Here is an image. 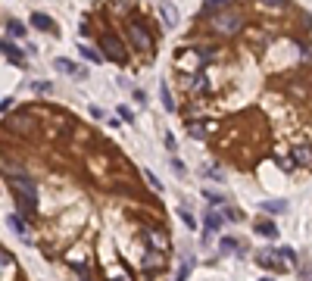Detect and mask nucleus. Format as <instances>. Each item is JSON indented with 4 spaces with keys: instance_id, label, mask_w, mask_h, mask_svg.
Here are the masks:
<instances>
[{
    "instance_id": "7ed1b4c3",
    "label": "nucleus",
    "mask_w": 312,
    "mask_h": 281,
    "mask_svg": "<svg viewBox=\"0 0 312 281\" xmlns=\"http://www.w3.org/2000/svg\"><path fill=\"white\" fill-rule=\"evenodd\" d=\"M97 50L103 53V60L116 63V66H128V56H131V50H128V44H125V37H122L116 28L97 34Z\"/></svg>"
},
{
    "instance_id": "b1692460",
    "label": "nucleus",
    "mask_w": 312,
    "mask_h": 281,
    "mask_svg": "<svg viewBox=\"0 0 312 281\" xmlns=\"http://www.w3.org/2000/svg\"><path fill=\"white\" fill-rule=\"evenodd\" d=\"M231 4H234V0H206L203 10H206V13H218V10H228Z\"/></svg>"
},
{
    "instance_id": "f8f14e48",
    "label": "nucleus",
    "mask_w": 312,
    "mask_h": 281,
    "mask_svg": "<svg viewBox=\"0 0 312 281\" xmlns=\"http://www.w3.org/2000/svg\"><path fill=\"white\" fill-rule=\"evenodd\" d=\"M28 25H31L34 31H44V34H57V22H53V19H50L47 13H31Z\"/></svg>"
},
{
    "instance_id": "4c0bfd02",
    "label": "nucleus",
    "mask_w": 312,
    "mask_h": 281,
    "mask_svg": "<svg viewBox=\"0 0 312 281\" xmlns=\"http://www.w3.org/2000/svg\"><path fill=\"white\" fill-rule=\"evenodd\" d=\"M34 91H38V94H47V91H50V82H34Z\"/></svg>"
},
{
    "instance_id": "1a4fd4ad",
    "label": "nucleus",
    "mask_w": 312,
    "mask_h": 281,
    "mask_svg": "<svg viewBox=\"0 0 312 281\" xmlns=\"http://www.w3.org/2000/svg\"><path fill=\"white\" fill-rule=\"evenodd\" d=\"M212 122L209 119H194V122H185V131H188V135L194 138V141H206L209 135H212Z\"/></svg>"
},
{
    "instance_id": "f3484780",
    "label": "nucleus",
    "mask_w": 312,
    "mask_h": 281,
    "mask_svg": "<svg viewBox=\"0 0 312 281\" xmlns=\"http://www.w3.org/2000/svg\"><path fill=\"white\" fill-rule=\"evenodd\" d=\"M53 66H57V72H63V75H72V78H84V69H78L75 63H72V60H63V56H60V60L57 63H53Z\"/></svg>"
},
{
    "instance_id": "f257e3e1",
    "label": "nucleus",
    "mask_w": 312,
    "mask_h": 281,
    "mask_svg": "<svg viewBox=\"0 0 312 281\" xmlns=\"http://www.w3.org/2000/svg\"><path fill=\"white\" fill-rule=\"evenodd\" d=\"M7 184L13 187V197H16V206H19V216L25 219H34L38 213V181H34L19 163H4L0 166Z\"/></svg>"
},
{
    "instance_id": "aec40b11",
    "label": "nucleus",
    "mask_w": 312,
    "mask_h": 281,
    "mask_svg": "<svg viewBox=\"0 0 312 281\" xmlns=\"http://www.w3.org/2000/svg\"><path fill=\"white\" fill-rule=\"evenodd\" d=\"M159 100H162V106H166L169 112H175V97H172V91H169V85H166V82L159 85Z\"/></svg>"
},
{
    "instance_id": "6e6552de",
    "label": "nucleus",
    "mask_w": 312,
    "mask_h": 281,
    "mask_svg": "<svg viewBox=\"0 0 312 281\" xmlns=\"http://www.w3.org/2000/svg\"><path fill=\"white\" fill-rule=\"evenodd\" d=\"M290 156H293V163H297V166L309 169V166H312V141H293Z\"/></svg>"
},
{
    "instance_id": "a878e982",
    "label": "nucleus",
    "mask_w": 312,
    "mask_h": 281,
    "mask_svg": "<svg viewBox=\"0 0 312 281\" xmlns=\"http://www.w3.org/2000/svg\"><path fill=\"white\" fill-rule=\"evenodd\" d=\"M300 60L303 66H312V41H300Z\"/></svg>"
},
{
    "instance_id": "ddd939ff",
    "label": "nucleus",
    "mask_w": 312,
    "mask_h": 281,
    "mask_svg": "<svg viewBox=\"0 0 312 281\" xmlns=\"http://www.w3.org/2000/svg\"><path fill=\"white\" fill-rule=\"evenodd\" d=\"M159 22L166 25V28H175V25H178V10H175V4H169V0H162V4H159Z\"/></svg>"
},
{
    "instance_id": "0eeeda50",
    "label": "nucleus",
    "mask_w": 312,
    "mask_h": 281,
    "mask_svg": "<svg viewBox=\"0 0 312 281\" xmlns=\"http://www.w3.org/2000/svg\"><path fill=\"white\" fill-rule=\"evenodd\" d=\"M141 237L147 240V250H159V253L169 250V237H166V231L153 228V225H141Z\"/></svg>"
},
{
    "instance_id": "37998d69",
    "label": "nucleus",
    "mask_w": 312,
    "mask_h": 281,
    "mask_svg": "<svg viewBox=\"0 0 312 281\" xmlns=\"http://www.w3.org/2000/svg\"><path fill=\"white\" fill-rule=\"evenodd\" d=\"M309 281H312V278H309Z\"/></svg>"
},
{
    "instance_id": "72a5a7b5",
    "label": "nucleus",
    "mask_w": 312,
    "mask_h": 281,
    "mask_svg": "<svg viewBox=\"0 0 312 281\" xmlns=\"http://www.w3.org/2000/svg\"><path fill=\"white\" fill-rule=\"evenodd\" d=\"M116 112L122 116V122H135V112H131V106H119Z\"/></svg>"
},
{
    "instance_id": "2eb2a0df",
    "label": "nucleus",
    "mask_w": 312,
    "mask_h": 281,
    "mask_svg": "<svg viewBox=\"0 0 312 281\" xmlns=\"http://www.w3.org/2000/svg\"><path fill=\"white\" fill-rule=\"evenodd\" d=\"M144 266H147V272H159V269H166V253H159V250H147Z\"/></svg>"
},
{
    "instance_id": "4be33fe9",
    "label": "nucleus",
    "mask_w": 312,
    "mask_h": 281,
    "mask_svg": "<svg viewBox=\"0 0 312 281\" xmlns=\"http://www.w3.org/2000/svg\"><path fill=\"white\" fill-rule=\"evenodd\" d=\"M284 210H287V203H284V200H265V203H262V213H269V216L284 213Z\"/></svg>"
},
{
    "instance_id": "dca6fc26",
    "label": "nucleus",
    "mask_w": 312,
    "mask_h": 281,
    "mask_svg": "<svg viewBox=\"0 0 312 281\" xmlns=\"http://www.w3.org/2000/svg\"><path fill=\"white\" fill-rule=\"evenodd\" d=\"M194 47H197V56H200V66H203V69L218 60V50L212 44H194Z\"/></svg>"
},
{
    "instance_id": "f704fd0d",
    "label": "nucleus",
    "mask_w": 312,
    "mask_h": 281,
    "mask_svg": "<svg viewBox=\"0 0 312 281\" xmlns=\"http://www.w3.org/2000/svg\"><path fill=\"white\" fill-rule=\"evenodd\" d=\"M203 197H206L209 203H215V206H222V203H225V197H222V194H215V191H203Z\"/></svg>"
},
{
    "instance_id": "a211bd4d",
    "label": "nucleus",
    "mask_w": 312,
    "mask_h": 281,
    "mask_svg": "<svg viewBox=\"0 0 312 281\" xmlns=\"http://www.w3.org/2000/svg\"><path fill=\"white\" fill-rule=\"evenodd\" d=\"M256 234H259V237H269V240H275V237H278V225L269 222V219H262V222H256Z\"/></svg>"
},
{
    "instance_id": "473e14b6",
    "label": "nucleus",
    "mask_w": 312,
    "mask_h": 281,
    "mask_svg": "<svg viewBox=\"0 0 312 281\" xmlns=\"http://www.w3.org/2000/svg\"><path fill=\"white\" fill-rule=\"evenodd\" d=\"M144 178L150 181V187H153V191H162V181H159V178H156V175L150 172V169H147V172H144Z\"/></svg>"
},
{
    "instance_id": "5701e85b",
    "label": "nucleus",
    "mask_w": 312,
    "mask_h": 281,
    "mask_svg": "<svg viewBox=\"0 0 312 281\" xmlns=\"http://www.w3.org/2000/svg\"><path fill=\"white\" fill-rule=\"evenodd\" d=\"M78 50H81V56H84L87 63H100V60H103V53H100L97 47H87V44H81Z\"/></svg>"
},
{
    "instance_id": "6ab92c4d",
    "label": "nucleus",
    "mask_w": 312,
    "mask_h": 281,
    "mask_svg": "<svg viewBox=\"0 0 312 281\" xmlns=\"http://www.w3.org/2000/svg\"><path fill=\"white\" fill-rule=\"evenodd\" d=\"M222 222H225V216H222V213H215V210H209V213L203 216L206 231H218V228H222Z\"/></svg>"
},
{
    "instance_id": "c85d7f7f",
    "label": "nucleus",
    "mask_w": 312,
    "mask_h": 281,
    "mask_svg": "<svg viewBox=\"0 0 312 281\" xmlns=\"http://www.w3.org/2000/svg\"><path fill=\"white\" fill-rule=\"evenodd\" d=\"M7 31H10L13 37H22V34H25V25L16 22V19H10V22H7Z\"/></svg>"
},
{
    "instance_id": "20e7f679",
    "label": "nucleus",
    "mask_w": 312,
    "mask_h": 281,
    "mask_svg": "<svg viewBox=\"0 0 312 281\" xmlns=\"http://www.w3.org/2000/svg\"><path fill=\"white\" fill-rule=\"evenodd\" d=\"M206 25H209V31H212L215 37H237V34L244 31V16L237 13L234 7H228V10L212 13V16L206 19Z\"/></svg>"
},
{
    "instance_id": "393cba45",
    "label": "nucleus",
    "mask_w": 312,
    "mask_h": 281,
    "mask_svg": "<svg viewBox=\"0 0 312 281\" xmlns=\"http://www.w3.org/2000/svg\"><path fill=\"white\" fill-rule=\"evenodd\" d=\"M194 256H185V262H181V269H178V278L175 281H188V275H191V269H194Z\"/></svg>"
},
{
    "instance_id": "79ce46f5",
    "label": "nucleus",
    "mask_w": 312,
    "mask_h": 281,
    "mask_svg": "<svg viewBox=\"0 0 312 281\" xmlns=\"http://www.w3.org/2000/svg\"><path fill=\"white\" fill-rule=\"evenodd\" d=\"M259 281H275V278H259Z\"/></svg>"
},
{
    "instance_id": "f03ea898",
    "label": "nucleus",
    "mask_w": 312,
    "mask_h": 281,
    "mask_svg": "<svg viewBox=\"0 0 312 281\" xmlns=\"http://www.w3.org/2000/svg\"><path fill=\"white\" fill-rule=\"evenodd\" d=\"M122 34H125V44H128V50H135L138 56H147V60H150V56L156 53V37H153L150 25H147L144 19H138V16L125 19Z\"/></svg>"
},
{
    "instance_id": "39448f33",
    "label": "nucleus",
    "mask_w": 312,
    "mask_h": 281,
    "mask_svg": "<svg viewBox=\"0 0 312 281\" xmlns=\"http://www.w3.org/2000/svg\"><path fill=\"white\" fill-rule=\"evenodd\" d=\"M4 128H7V131H16V135H31V131L38 128V116H34V112H28V109L13 112V116L4 119Z\"/></svg>"
},
{
    "instance_id": "7c9ffc66",
    "label": "nucleus",
    "mask_w": 312,
    "mask_h": 281,
    "mask_svg": "<svg viewBox=\"0 0 312 281\" xmlns=\"http://www.w3.org/2000/svg\"><path fill=\"white\" fill-rule=\"evenodd\" d=\"M231 250H241L237 247V237H222V253H231Z\"/></svg>"
},
{
    "instance_id": "ea45409f",
    "label": "nucleus",
    "mask_w": 312,
    "mask_h": 281,
    "mask_svg": "<svg viewBox=\"0 0 312 281\" xmlns=\"http://www.w3.org/2000/svg\"><path fill=\"white\" fill-rule=\"evenodd\" d=\"M7 109H13V100L7 97V100H0V112H7Z\"/></svg>"
},
{
    "instance_id": "58836bf2",
    "label": "nucleus",
    "mask_w": 312,
    "mask_h": 281,
    "mask_svg": "<svg viewBox=\"0 0 312 281\" xmlns=\"http://www.w3.org/2000/svg\"><path fill=\"white\" fill-rule=\"evenodd\" d=\"M166 147H169V150H172V153H175V147H178V141H175L172 135H166Z\"/></svg>"
},
{
    "instance_id": "412c9836",
    "label": "nucleus",
    "mask_w": 312,
    "mask_h": 281,
    "mask_svg": "<svg viewBox=\"0 0 312 281\" xmlns=\"http://www.w3.org/2000/svg\"><path fill=\"white\" fill-rule=\"evenodd\" d=\"M256 7H262V10H275V13H281L290 7V0H256Z\"/></svg>"
},
{
    "instance_id": "4468645a",
    "label": "nucleus",
    "mask_w": 312,
    "mask_h": 281,
    "mask_svg": "<svg viewBox=\"0 0 312 281\" xmlns=\"http://www.w3.org/2000/svg\"><path fill=\"white\" fill-rule=\"evenodd\" d=\"M0 50H4V56L13 63V66H19V69H25V53L16 47V44H10V41H0Z\"/></svg>"
},
{
    "instance_id": "e433bc0d",
    "label": "nucleus",
    "mask_w": 312,
    "mask_h": 281,
    "mask_svg": "<svg viewBox=\"0 0 312 281\" xmlns=\"http://www.w3.org/2000/svg\"><path fill=\"white\" fill-rule=\"evenodd\" d=\"M172 169H175V175H178V178L185 175V163H181V159H172Z\"/></svg>"
},
{
    "instance_id": "9b49d317",
    "label": "nucleus",
    "mask_w": 312,
    "mask_h": 281,
    "mask_svg": "<svg viewBox=\"0 0 312 281\" xmlns=\"http://www.w3.org/2000/svg\"><path fill=\"white\" fill-rule=\"evenodd\" d=\"M138 10V0H109V13L116 19H131Z\"/></svg>"
},
{
    "instance_id": "c756f323",
    "label": "nucleus",
    "mask_w": 312,
    "mask_h": 281,
    "mask_svg": "<svg viewBox=\"0 0 312 281\" xmlns=\"http://www.w3.org/2000/svg\"><path fill=\"white\" fill-rule=\"evenodd\" d=\"M178 216H181V222H185L188 228H197V219H194V213H188L185 206H181V210H178Z\"/></svg>"
},
{
    "instance_id": "bb28decb",
    "label": "nucleus",
    "mask_w": 312,
    "mask_h": 281,
    "mask_svg": "<svg viewBox=\"0 0 312 281\" xmlns=\"http://www.w3.org/2000/svg\"><path fill=\"white\" fill-rule=\"evenodd\" d=\"M278 256L284 259V266L290 269V266H297V253H293L290 247H278Z\"/></svg>"
},
{
    "instance_id": "9d476101",
    "label": "nucleus",
    "mask_w": 312,
    "mask_h": 281,
    "mask_svg": "<svg viewBox=\"0 0 312 281\" xmlns=\"http://www.w3.org/2000/svg\"><path fill=\"white\" fill-rule=\"evenodd\" d=\"M256 262H259L262 269H272V272L287 269V266H284V259L278 256V247H275V250H259V253H256Z\"/></svg>"
},
{
    "instance_id": "2f4dec72",
    "label": "nucleus",
    "mask_w": 312,
    "mask_h": 281,
    "mask_svg": "<svg viewBox=\"0 0 312 281\" xmlns=\"http://www.w3.org/2000/svg\"><path fill=\"white\" fill-rule=\"evenodd\" d=\"M203 178H215V181H225V172H222V169H203Z\"/></svg>"
},
{
    "instance_id": "423d86ee",
    "label": "nucleus",
    "mask_w": 312,
    "mask_h": 281,
    "mask_svg": "<svg viewBox=\"0 0 312 281\" xmlns=\"http://www.w3.org/2000/svg\"><path fill=\"white\" fill-rule=\"evenodd\" d=\"M181 88H185L188 97H203V94H209V75L206 72L181 75Z\"/></svg>"
},
{
    "instance_id": "cd10ccee",
    "label": "nucleus",
    "mask_w": 312,
    "mask_h": 281,
    "mask_svg": "<svg viewBox=\"0 0 312 281\" xmlns=\"http://www.w3.org/2000/svg\"><path fill=\"white\" fill-rule=\"evenodd\" d=\"M7 225H10L16 234H25V222H22L19 216H13V213H10V216H7Z\"/></svg>"
},
{
    "instance_id": "c9c22d12",
    "label": "nucleus",
    "mask_w": 312,
    "mask_h": 281,
    "mask_svg": "<svg viewBox=\"0 0 312 281\" xmlns=\"http://www.w3.org/2000/svg\"><path fill=\"white\" fill-rule=\"evenodd\" d=\"M222 216H225V222H241V210H231V206H228Z\"/></svg>"
},
{
    "instance_id": "a19ab883",
    "label": "nucleus",
    "mask_w": 312,
    "mask_h": 281,
    "mask_svg": "<svg viewBox=\"0 0 312 281\" xmlns=\"http://www.w3.org/2000/svg\"><path fill=\"white\" fill-rule=\"evenodd\" d=\"M116 281H131V275H128V272H119V275H116Z\"/></svg>"
}]
</instances>
